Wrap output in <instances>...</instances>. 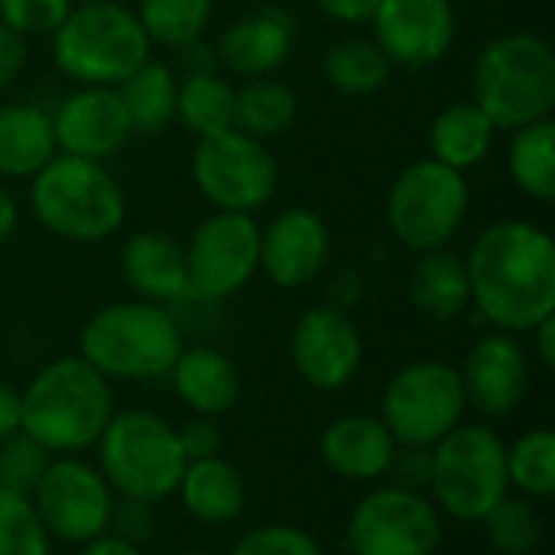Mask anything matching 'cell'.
I'll return each mask as SVG.
<instances>
[{"label": "cell", "mask_w": 555, "mask_h": 555, "mask_svg": "<svg viewBox=\"0 0 555 555\" xmlns=\"http://www.w3.org/2000/svg\"><path fill=\"white\" fill-rule=\"evenodd\" d=\"M371 26L393 68H429L455 46L459 13L452 0H380Z\"/></svg>", "instance_id": "16"}, {"label": "cell", "mask_w": 555, "mask_h": 555, "mask_svg": "<svg viewBox=\"0 0 555 555\" xmlns=\"http://www.w3.org/2000/svg\"><path fill=\"white\" fill-rule=\"evenodd\" d=\"M507 478L511 491L530 501H550L555 494V436L537 426L507 446Z\"/></svg>", "instance_id": "34"}, {"label": "cell", "mask_w": 555, "mask_h": 555, "mask_svg": "<svg viewBox=\"0 0 555 555\" xmlns=\"http://www.w3.org/2000/svg\"><path fill=\"white\" fill-rule=\"evenodd\" d=\"M72 7L75 0H0V23L23 39L52 36L72 13Z\"/></svg>", "instance_id": "39"}, {"label": "cell", "mask_w": 555, "mask_h": 555, "mask_svg": "<svg viewBox=\"0 0 555 555\" xmlns=\"http://www.w3.org/2000/svg\"><path fill=\"white\" fill-rule=\"evenodd\" d=\"M117 98L130 117L133 133L156 137L176 120V98H179V78L169 65L146 59L137 72H130L117 85Z\"/></svg>", "instance_id": "28"}, {"label": "cell", "mask_w": 555, "mask_h": 555, "mask_svg": "<svg viewBox=\"0 0 555 555\" xmlns=\"http://www.w3.org/2000/svg\"><path fill=\"white\" fill-rule=\"evenodd\" d=\"M189 296L221 302L260 273V224L254 215L211 211L182 244Z\"/></svg>", "instance_id": "13"}, {"label": "cell", "mask_w": 555, "mask_h": 555, "mask_svg": "<svg viewBox=\"0 0 555 555\" xmlns=\"http://www.w3.org/2000/svg\"><path fill=\"white\" fill-rule=\"evenodd\" d=\"M459 374L468 406L491 420L517 413L530 393V358L511 332H485L465 351Z\"/></svg>", "instance_id": "17"}, {"label": "cell", "mask_w": 555, "mask_h": 555, "mask_svg": "<svg viewBox=\"0 0 555 555\" xmlns=\"http://www.w3.org/2000/svg\"><path fill=\"white\" fill-rule=\"evenodd\" d=\"M49 39L55 68L78 88H117L153 49L137 13L120 0L75 3Z\"/></svg>", "instance_id": "6"}, {"label": "cell", "mask_w": 555, "mask_h": 555, "mask_svg": "<svg viewBox=\"0 0 555 555\" xmlns=\"http://www.w3.org/2000/svg\"><path fill=\"white\" fill-rule=\"evenodd\" d=\"M530 338H533V354H537V361L546 367V371H553L555 367V315L550 319H543L533 332H527Z\"/></svg>", "instance_id": "47"}, {"label": "cell", "mask_w": 555, "mask_h": 555, "mask_svg": "<svg viewBox=\"0 0 555 555\" xmlns=\"http://www.w3.org/2000/svg\"><path fill=\"white\" fill-rule=\"evenodd\" d=\"M176 120L198 140L234 130V85L218 68L185 72L176 98Z\"/></svg>", "instance_id": "30"}, {"label": "cell", "mask_w": 555, "mask_h": 555, "mask_svg": "<svg viewBox=\"0 0 555 555\" xmlns=\"http://www.w3.org/2000/svg\"><path fill=\"white\" fill-rule=\"evenodd\" d=\"M26 68V39L0 23V88L13 85Z\"/></svg>", "instance_id": "43"}, {"label": "cell", "mask_w": 555, "mask_h": 555, "mask_svg": "<svg viewBox=\"0 0 555 555\" xmlns=\"http://www.w3.org/2000/svg\"><path fill=\"white\" fill-rule=\"evenodd\" d=\"M111 416L114 384L78 354L49 361L20 390V433L49 455H81L94 449Z\"/></svg>", "instance_id": "2"}, {"label": "cell", "mask_w": 555, "mask_h": 555, "mask_svg": "<svg viewBox=\"0 0 555 555\" xmlns=\"http://www.w3.org/2000/svg\"><path fill=\"white\" fill-rule=\"evenodd\" d=\"M488 543L498 555H533L543 546V517L530 498H504L485 520Z\"/></svg>", "instance_id": "35"}, {"label": "cell", "mask_w": 555, "mask_h": 555, "mask_svg": "<svg viewBox=\"0 0 555 555\" xmlns=\"http://www.w3.org/2000/svg\"><path fill=\"white\" fill-rule=\"evenodd\" d=\"M120 276L137 299L146 302H176L189 296V270L185 250L166 231H137L124 241L117 257Z\"/></svg>", "instance_id": "22"}, {"label": "cell", "mask_w": 555, "mask_h": 555, "mask_svg": "<svg viewBox=\"0 0 555 555\" xmlns=\"http://www.w3.org/2000/svg\"><path fill=\"white\" fill-rule=\"evenodd\" d=\"M332 257V234L319 211L296 205L283 208L260 228V273L280 289H302L315 283Z\"/></svg>", "instance_id": "18"}, {"label": "cell", "mask_w": 555, "mask_h": 555, "mask_svg": "<svg viewBox=\"0 0 555 555\" xmlns=\"http://www.w3.org/2000/svg\"><path fill=\"white\" fill-rule=\"evenodd\" d=\"M345 540L351 555H433L442 543V514L429 494L377 485L354 504Z\"/></svg>", "instance_id": "12"}, {"label": "cell", "mask_w": 555, "mask_h": 555, "mask_svg": "<svg viewBox=\"0 0 555 555\" xmlns=\"http://www.w3.org/2000/svg\"><path fill=\"white\" fill-rule=\"evenodd\" d=\"M75 3H111V0H75Z\"/></svg>", "instance_id": "50"}, {"label": "cell", "mask_w": 555, "mask_h": 555, "mask_svg": "<svg viewBox=\"0 0 555 555\" xmlns=\"http://www.w3.org/2000/svg\"><path fill=\"white\" fill-rule=\"evenodd\" d=\"M390 59L380 52L374 39L364 36H345L335 39L322 52V78L332 91L345 98H367L377 94L390 81Z\"/></svg>", "instance_id": "29"}, {"label": "cell", "mask_w": 555, "mask_h": 555, "mask_svg": "<svg viewBox=\"0 0 555 555\" xmlns=\"http://www.w3.org/2000/svg\"><path fill=\"white\" fill-rule=\"evenodd\" d=\"M192 182L215 211L257 215L280 189V166L263 140L224 130L195 143Z\"/></svg>", "instance_id": "11"}, {"label": "cell", "mask_w": 555, "mask_h": 555, "mask_svg": "<svg viewBox=\"0 0 555 555\" xmlns=\"http://www.w3.org/2000/svg\"><path fill=\"white\" fill-rule=\"evenodd\" d=\"M176 498L182 501V511L202 524V527H228L234 524L247 507V481L244 475L221 455L189 462Z\"/></svg>", "instance_id": "24"}, {"label": "cell", "mask_w": 555, "mask_h": 555, "mask_svg": "<svg viewBox=\"0 0 555 555\" xmlns=\"http://www.w3.org/2000/svg\"><path fill=\"white\" fill-rule=\"evenodd\" d=\"M465 387L455 364L426 358L400 367L380 397V420L397 446L433 449L459 423H465Z\"/></svg>", "instance_id": "10"}, {"label": "cell", "mask_w": 555, "mask_h": 555, "mask_svg": "<svg viewBox=\"0 0 555 555\" xmlns=\"http://www.w3.org/2000/svg\"><path fill=\"white\" fill-rule=\"evenodd\" d=\"M296 49V20L283 7H260L231 20L215 46L221 62L237 78H267L289 62Z\"/></svg>", "instance_id": "20"}, {"label": "cell", "mask_w": 555, "mask_h": 555, "mask_svg": "<svg viewBox=\"0 0 555 555\" xmlns=\"http://www.w3.org/2000/svg\"><path fill=\"white\" fill-rule=\"evenodd\" d=\"M472 91V101L494 120L498 130H517L533 120L553 117V42L524 29L494 36L475 59Z\"/></svg>", "instance_id": "5"}, {"label": "cell", "mask_w": 555, "mask_h": 555, "mask_svg": "<svg viewBox=\"0 0 555 555\" xmlns=\"http://www.w3.org/2000/svg\"><path fill=\"white\" fill-rule=\"evenodd\" d=\"M29 211L68 244H101L127 221V195L104 163L55 153L29 179Z\"/></svg>", "instance_id": "4"}, {"label": "cell", "mask_w": 555, "mask_h": 555, "mask_svg": "<svg viewBox=\"0 0 555 555\" xmlns=\"http://www.w3.org/2000/svg\"><path fill=\"white\" fill-rule=\"evenodd\" d=\"M393 452H397V439L390 436L384 420L364 416V413L332 420L319 439V455L325 468L358 485L384 481L393 462Z\"/></svg>", "instance_id": "21"}, {"label": "cell", "mask_w": 555, "mask_h": 555, "mask_svg": "<svg viewBox=\"0 0 555 555\" xmlns=\"http://www.w3.org/2000/svg\"><path fill=\"white\" fill-rule=\"evenodd\" d=\"M55 153L49 111L26 101L0 104V182L33 179Z\"/></svg>", "instance_id": "26"}, {"label": "cell", "mask_w": 555, "mask_h": 555, "mask_svg": "<svg viewBox=\"0 0 555 555\" xmlns=\"http://www.w3.org/2000/svg\"><path fill=\"white\" fill-rule=\"evenodd\" d=\"M361 296H364V280H361L358 270L345 267V270L332 273V280H328V302L325 306H335L341 312H351L361 302Z\"/></svg>", "instance_id": "45"}, {"label": "cell", "mask_w": 555, "mask_h": 555, "mask_svg": "<svg viewBox=\"0 0 555 555\" xmlns=\"http://www.w3.org/2000/svg\"><path fill=\"white\" fill-rule=\"evenodd\" d=\"M20 433V390L0 380V442Z\"/></svg>", "instance_id": "46"}, {"label": "cell", "mask_w": 555, "mask_h": 555, "mask_svg": "<svg viewBox=\"0 0 555 555\" xmlns=\"http://www.w3.org/2000/svg\"><path fill=\"white\" fill-rule=\"evenodd\" d=\"M166 377L172 380L176 397L195 416H211V420L231 413L244 390L237 364L211 345L182 348V354L176 358Z\"/></svg>", "instance_id": "23"}, {"label": "cell", "mask_w": 555, "mask_h": 555, "mask_svg": "<svg viewBox=\"0 0 555 555\" xmlns=\"http://www.w3.org/2000/svg\"><path fill=\"white\" fill-rule=\"evenodd\" d=\"M312 3L332 23L358 26V23H371V16H374V10H377L380 0H312Z\"/></svg>", "instance_id": "44"}, {"label": "cell", "mask_w": 555, "mask_h": 555, "mask_svg": "<svg viewBox=\"0 0 555 555\" xmlns=\"http://www.w3.org/2000/svg\"><path fill=\"white\" fill-rule=\"evenodd\" d=\"M176 436H179L185 462L215 459V455H221V446H224V436H221V429H218V423L211 416H195V420L182 423L176 429Z\"/></svg>", "instance_id": "42"}, {"label": "cell", "mask_w": 555, "mask_h": 555, "mask_svg": "<svg viewBox=\"0 0 555 555\" xmlns=\"http://www.w3.org/2000/svg\"><path fill=\"white\" fill-rule=\"evenodd\" d=\"M299 117V98L296 91L267 75V78H247L241 88H234V130L257 137V140H273L286 133Z\"/></svg>", "instance_id": "31"}, {"label": "cell", "mask_w": 555, "mask_h": 555, "mask_svg": "<svg viewBox=\"0 0 555 555\" xmlns=\"http://www.w3.org/2000/svg\"><path fill=\"white\" fill-rule=\"evenodd\" d=\"M507 172L514 185L533 202H553L555 195V120L543 117L511 130Z\"/></svg>", "instance_id": "32"}, {"label": "cell", "mask_w": 555, "mask_h": 555, "mask_svg": "<svg viewBox=\"0 0 555 555\" xmlns=\"http://www.w3.org/2000/svg\"><path fill=\"white\" fill-rule=\"evenodd\" d=\"M348 555H351V553H348Z\"/></svg>", "instance_id": "52"}, {"label": "cell", "mask_w": 555, "mask_h": 555, "mask_svg": "<svg viewBox=\"0 0 555 555\" xmlns=\"http://www.w3.org/2000/svg\"><path fill=\"white\" fill-rule=\"evenodd\" d=\"M111 533H117L120 540H130L137 546L150 543L156 533V504L146 501H133V498H117L114 511H111Z\"/></svg>", "instance_id": "41"}, {"label": "cell", "mask_w": 555, "mask_h": 555, "mask_svg": "<svg viewBox=\"0 0 555 555\" xmlns=\"http://www.w3.org/2000/svg\"><path fill=\"white\" fill-rule=\"evenodd\" d=\"M52 459L55 455H49L26 433H13L10 439L0 442V488L16 494H33Z\"/></svg>", "instance_id": "37"}, {"label": "cell", "mask_w": 555, "mask_h": 555, "mask_svg": "<svg viewBox=\"0 0 555 555\" xmlns=\"http://www.w3.org/2000/svg\"><path fill=\"white\" fill-rule=\"evenodd\" d=\"M472 208V185L465 172L449 169L429 156L397 172L387 189L384 218L397 244L413 254L439 250L455 241Z\"/></svg>", "instance_id": "9"}, {"label": "cell", "mask_w": 555, "mask_h": 555, "mask_svg": "<svg viewBox=\"0 0 555 555\" xmlns=\"http://www.w3.org/2000/svg\"><path fill=\"white\" fill-rule=\"evenodd\" d=\"M16 224H20V205L10 195V189L0 182V247L16 234Z\"/></svg>", "instance_id": "49"}, {"label": "cell", "mask_w": 555, "mask_h": 555, "mask_svg": "<svg viewBox=\"0 0 555 555\" xmlns=\"http://www.w3.org/2000/svg\"><path fill=\"white\" fill-rule=\"evenodd\" d=\"M228 555H325L319 540L293 524H267L244 533Z\"/></svg>", "instance_id": "38"}, {"label": "cell", "mask_w": 555, "mask_h": 555, "mask_svg": "<svg viewBox=\"0 0 555 555\" xmlns=\"http://www.w3.org/2000/svg\"><path fill=\"white\" fill-rule=\"evenodd\" d=\"M81 555H143L140 553V546L137 543H130V540H120L117 533H101V537H94V540H88V543H81Z\"/></svg>", "instance_id": "48"}, {"label": "cell", "mask_w": 555, "mask_h": 555, "mask_svg": "<svg viewBox=\"0 0 555 555\" xmlns=\"http://www.w3.org/2000/svg\"><path fill=\"white\" fill-rule=\"evenodd\" d=\"M179 555H208V553H202V550H189V553H179Z\"/></svg>", "instance_id": "51"}, {"label": "cell", "mask_w": 555, "mask_h": 555, "mask_svg": "<svg viewBox=\"0 0 555 555\" xmlns=\"http://www.w3.org/2000/svg\"><path fill=\"white\" fill-rule=\"evenodd\" d=\"M387 485L413 494H429L433 485V449L423 446H397L393 462L387 468Z\"/></svg>", "instance_id": "40"}, {"label": "cell", "mask_w": 555, "mask_h": 555, "mask_svg": "<svg viewBox=\"0 0 555 555\" xmlns=\"http://www.w3.org/2000/svg\"><path fill=\"white\" fill-rule=\"evenodd\" d=\"M98 449V472L117 498L163 504L176 498L185 472V455L176 426L153 410L114 413L104 426Z\"/></svg>", "instance_id": "7"}, {"label": "cell", "mask_w": 555, "mask_h": 555, "mask_svg": "<svg viewBox=\"0 0 555 555\" xmlns=\"http://www.w3.org/2000/svg\"><path fill=\"white\" fill-rule=\"evenodd\" d=\"M185 348L176 315L146 299L101 306L78 332V358L114 380L166 377Z\"/></svg>", "instance_id": "3"}, {"label": "cell", "mask_w": 555, "mask_h": 555, "mask_svg": "<svg viewBox=\"0 0 555 555\" xmlns=\"http://www.w3.org/2000/svg\"><path fill=\"white\" fill-rule=\"evenodd\" d=\"M29 498L49 537L75 546L107 533L117 501L98 465H88L78 455L52 459Z\"/></svg>", "instance_id": "14"}, {"label": "cell", "mask_w": 555, "mask_h": 555, "mask_svg": "<svg viewBox=\"0 0 555 555\" xmlns=\"http://www.w3.org/2000/svg\"><path fill=\"white\" fill-rule=\"evenodd\" d=\"M52 537L29 494L0 488V555H49Z\"/></svg>", "instance_id": "36"}, {"label": "cell", "mask_w": 555, "mask_h": 555, "mask_svg": "<svg viewBox=\"0 0 555 555\" xmlns=\"http://www.w3.org/2000/svg\"><path fill=\"white\" fill-rule=\"evenodd\" d=\"M498 133L501 130L494 127V120L475 101H455L442 107L426 130L429 159L468 172L491 156Z\"/></svg>", "instance_id": "25"}, {"label": "cell", "mask_w": 555, "mask_h": 555, "mask_svg": "<svg viewBox=\"0 0 555 555\" xmlns=\"http://www.w3.org/2000/svg\"><path fill=\"white\" fill-rule=\"evenodd\" d=\"M133 13L153 46L179 52L202 42L215 16V0H137Z\"/></svg>", "instance_id": "33"}, {"label": "cell", "mask_w": 555, "mask_h": 555, "mask_svg": "<svg viewBox=\"0 0 555 555\" xmlns=\"http://www.w3.org/2000/svg\"><path fill=\"white\" fill-rule=\"evenodd\" d=\"M410 302L420 315L442 325L465 315L472 309L465 257L452 254L449 247L420 254L410 273Z\"/></svg>", "instance_id": "27"}, {"label": "cell", "mask_w": 555, "mask_h": 555, "mask_svg": "<svg viewBox=\"0 0 555 555\" xmlns=\"http://www.w3.org/2000/svg\"><path fill=\"white\" fill-rule=\"evenodd\" d=\"M511 494L507 442L491 426L459 423L433 446L429 501L442 517L481 524Z\"/></svg>", "instance_id": "8"}, {"label": "cell", "mask_w": 555, "mask_h": 555, "mask_svg": "<svg viewBox=\"0 0 555 555\" xmlns=\"http://www.w3.org/2000/svg\"><path fill=\"white\" fill-rule=\"evenodd\" d=\"M465 270L485 325L527 335L555 315V244L546 228L524 218L488 224L472 241Z\"/></svg>", "instance_id": "1"}, {"label": "cell", "mask_w": 555, "mask_h": 555, "mask_svg": "<svg viewBox=\"0 0 555 555\" xmlns=\"http://www.w3.org/2000/svg\"><path fill=\"white\" fill-rule=\"evenodd\" d=\"M55 146L65 156L107 163L133 137L117 88H78L49 114Z\"/></svg>", "instance_id": "19"}, {"label": "cell", "mask_w": 555, "mask_h": 555, "mask_svg": "<svg viewBox=\"0 0 555 555\" xmlns=\"http://www.w3.org/2000/svg\"><path fill=\"white\" fill-rule=\"evenodd\" d=\"M289 361L309 387L322 393L345 390L364 364L361 328L335 306H312L289 332Z\"/></svg>", "instance_id": "15"}]
</instances>
